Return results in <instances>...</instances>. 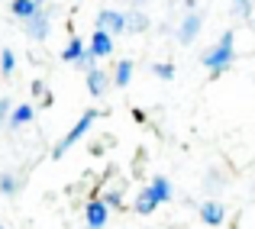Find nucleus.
I'll return each mask as SVG.
<instances>
[{
	"label": "nucleus",
	"instance_id": "obj_1",
	"mask_svg": "<svg viewBox=\"0 0 255 229\" xmlns=\"http://www.w3.org/2000/svg\"><path fill=\"white\" fill-rule=\"evenodd\" d=\"M233 58H236V49H233V29H226L223 36H220V42L213 45L210 52H204V68H210L213 75H223V71H230Z\"/></svg>",
	"mask_w": 255,
	"mask_h": 229
},
{
	"label": "nucleus",
	"instance_id": "obj_2",
	"mask_svg": "<svg viewBox=\"0 0 255 229\" xmlns=\"http://www.w3.org/2000/svg\"><path fill=\"white\" fill-rule=\"evenodd\" d=\"M94 119H97V110H84V116L78 119V123L71 126L68 132H65V139H62V142H58L55 149H52V158H62V155L68 152L71 145L78 142V139H84V136H87V129H91V126H94Z\"/></svg>",
	"mask_w": 255,
	"mask_h": 229
},
{
	"label": "nucleus",
	"instance_id": "obj_3",
	"mask_svg": "<svg viewBox=\"0 0 255 229\" xmlns=\"http://www.w3.org/2000/svg\"><path fill=\"white\" fill-rule=\"evenodd\" d=\"M84 220H87V229H104L107 220H110V207L104 204V197H91L84 207Z\"/></svg>",
	"mask_w": 255,
	"mask_h": 229
},
{
	"label": "nucleus",
	"instance_id": "obj_4",
	"mask_svg": "<svg viewBox=\"0 0 255 229\" xmlns=\"http://www.w3.org/2000/svg\"><path fill=\"white\" fill-rule=\"evenodd\" d=\"M23 29H26V36H29V39L45 42V39H49V29H52V13L49 10H39L32 19H26V23H23Z\"/></svg>",
	"mask_w": 255,
	"mask_h": 229
},
{
	"label": "nucleus",
	"instance_id": "obj_5",
	"mask_svg": "<svg viewBox=\"0 0 255 229\" xmlns=\"http://www.w3.org/2000/svg\"><path fill=\"white\" fill-rule=\"evenodd\" d=\"M97 29L100 32H110V36L126 32V13H120V10H100L97 13Z\"/></svg>",
	"mask_w": 255,
	"mask_h": 229
},
{
	"label": "nucleus",
	"instance_id": "obj_6",
	"mask_svg": "<svg viewBox=\"0 0 255 229\" xmlns=\"http://www.w3.org/2000/svg\"><path fill=\"white\" fill-rule=\"evenodd\" d=\"M200 26H204V16H200L197 10H191L184 19H181V26H178V42H181V45H191L194 39H197Z\"/></svg>",
	"mask_w": 255,
	"mask_h": 229
},
{
	"label": "nucleus",
	"instance_id": "obj_7",
	"mask_svg": "<svg viewBox=\"0 0 255 229\" xmlns=\"http://www.w3.org/2000/svg\"><path fill=\"white\" fill-rule=\"evenodd\" d=\"M87 52H91L94 58H110L113 55V36L94 29V39H91V45H87Z\"/></svg>",
	"mask_w": 255,
	"mask_h": 229
},
{
	"label": "nucleus",
	"instance_id": "obj_8",
	"mask_svg": "<svg viewBox=\"0 0 255 229\" xmlns=\"http://www.w3.org/2000/svg\"><path fill=\"white\" fill-rule=\"evenodd\" d=\"M200 220H204L207 226H220L226 220V207L220 204V200H204V204H200Z\"/></svg>",
	"mask_w": 255,
	"mask_h": 229
},
{
	"label": "nucleus",
	"instance_id": "obj_9",
	"mask_svg": "<svg viewBox=\"0 0 255 229\" xmlns=\"http://www.w3.org/2000/svg\"><path fill=\"white\" fill-rule=\"evenodd\" d=\"M110 84H113V78L107 75L104 68H91V71H87V91H91L94 97H104Z\"/></svg>",
	"mask_w": 255,
	"mask_h": 229
},
{
	"label": "nucleus",
	"instance_id": "obj_10",
	"mask_svg": "<svg viewBox=\"0 0 255 229\" xmlns=\"http://www.w3.org/2000/svg\"><path fill=\"white\" fill-rule=\"evenodd\" d=\"M32 116H36V107L32 104H19L10 110V116H6V126L10 129H23L26 123H32Z\"/></svg>",
	"mask_w": 255,
	"mask_h": 229
},
{
	"label": "nucleus",
	"instance_id": "obj_11",
	"mask_svg": "<svg viewBox=\"0 0 255 229\" xmlns=\"http://www.w3.org/2000/svg\"><path fill=\"white\" fill-rule=\"evenodd\" d=\"M149 191H152V197H155V204H165V200H171V181L165 178V174H155Z\"/></svg>",
	"mask_w": 255,
	"mask_h": 229
},
{
	"label": "nucleus",
	"instance_id": "obj_12",
	"mask_svg": "<svg viewBox=\"0 0 255 229\" xmlns=\"http://www.w3.org/2000/svg\"><path fill=\"white\" fill-rule=\"evenodd\" d=\"M155 197H152V191L149 187H145V191H139V197H136V204H132V210L139 213V217H152V213H155Z\"/></svg>",
	"mask_w": 255,
	"mask_h": 229
},
{
	"label": "nucleus",
	"instance_id": "obj_13",
	"mask_svg": "<svg viewBox=\"0 0 255 229\" xmlns=\"http://www.w3.org/2000/svg\"><path fill=\"white\" fill-rule=\"evenodd\" d=\"M10 10H13V16H16V19H23V23H26V19H32L39 10H42V6L32 3V0H13Z\"/></svg>",
	"mask_w": 255,
	"mask_h": 229
},
{
	"label": "nucleus",
	"instance_id": "obj_14",
	"mask_svg": "<svg viewBox=\"0 0 255 229\" xmlns=\"http://www.w3.org/2000/svg\"><path fill=\"white\" fill-rule=\"evenodd\" d=\"M145 29H149V16L142 10L126 13V32H145Z\"/></svg>",
	"mask_w": 255,
	"mask_h": 229
},
{
	"label": "nucleus",
	"instance_id": "obj_15",
	"mask_svg": "<svg viewBox=\"0 0 255 229\" xmlns=\"http://www.w3.org/2000/svg\"><path fill=\"white\" fill-rule=\"evenodd\" d=\"M129 81H132V62H129V58H123V62L113 68V84H117V87H126Z\"/></svg>",
	"mask_w": 255,
	"mask_h": 229
},
{
	"label": "nucleus",
	"instance_id": "obj_16",
	"mask_svg": "<svg viewBox=\"0 0 255 229\" xmlns=\"http://www.w3.org/2000/svg\"><path fill=\"white\" fill-rule=\"evenodd\" d=\"M84 55H87V45L81 42V39H71V42H68V49L62 52V58H65V62H75V65L81 62Z\"/></svg>",
	"mask_w": 255,
	"mask_h": 229
},
{
	"label": "nucleus",
	"instance_id": "obj_17",
	"mask_svg": "<svg viewBox=\"0 0 255 229\" xmlns=\"http://www.w3.org/2000/svg\"><path fill=\"white\" fill-rule=\"evenodd\" d=\"M16 191H19V178H16V174H0V194L13 197Z\"/></svg>",
	"mask_w": 255,
	"mask_h": 229
},
{
	"label": "nucleus",
	"instance_id": "obj_18",
	"mask_svg": "<svg viewBox=\"0 0 255 229\" xmlns=\"http://www.w3.org/2000/svg\"><path fill=\"white\" fill-rule=\"evenodd\" d=\"M233 16L236 19H252V0H233Z\"/></svg>",
	"mask_w": 255,
	"mask_h": 229
},
{
	"label": "nucleus",
	"instance_id": "obj_19",
	"mask_svg": "<svg viewBox=\"0 0 255 229\" xmlns=\"http://www.w3.org/2000/svg\"><path fill=\"white\" fill-rule=\"evenodd\" d=\"M13 68H16V55H13L10 49H3L0 52V71H3V75H13Z\"/></svg>",
	"mask_w": 255,
	"mask_h": 229
},
{
	"label": "nucleus",
	"instance_id": "obj_20",
	"mask_svg": "<svg viewBox=\"0 0 255 229\" xmlns=\"http://www.w3.org/2000/svg\"><path fill=\"white\" fill-rule=\"evenodd\" d=\"M152 71H155V78H162V81H171L174 78V65H168V62L152 65Z\"/></svg>",
	"mask_w": 255,
	"mask_h": 229
},
{
	"label": "nucleus",
	"instance_id": "obj_21",
	"mask_svg": "<svg viewBox=\"0 0 255 229\" xmlns=\"http://www.w3.org/2000/svg\"><path fill=\"white\" fill-rule=\"evenodd\" d=\"M10 110H13V107H10V100H6V97H0V126L6 123V116H10Z\"/></svg>",
	"mask_w": 255,
	"mask_h": 229
},
{
	"label": "nucleus",
	"instance_id": "obj_22",
	"mask_svg": "<svg viewBox=\"0 0 255 229\" xmlns=\"http://www.w3.org/2000/svg\"><path fill=\"white\" fill-rule=\"evenodd\" d=\"M132 3H136V6H142V3H145V0H132Z\"/></svg>",
	"mask_w": 255,
	"mask_h": 229
},
{
	"label": "nucleus",
	"instance_id": "obj_23",
	"mask_svg": "<svg viewBox=\"0 0 255 229\" xmlns=\"http://www.w3.org/2000/svg\"><path fill=\"white\" fill-rule=\"evenodd\" d=\"M249 23H252V32H255V16H252V19H249Z\"/></svg>",
	"mask_w": 255,
	"mask_h": 229
},
{
	"label": "nucleus",
	"instance_id": "obj_24",
	"mask_svg": "<svg viewBox=\"0 0 255 229\" xmlns=\"http://www.w3.org/2000/svg\"><path fill=\"white\" fill-rule=\"evenodd\" d=\"M32 3H39V6H42V3H45V0H32Z\"/></svg>",
	"mask_w": 255,
	"mask_h": 229
},
{
	"label": "nucleus",
	"instance_id": "obj_25",
	"mask_svg": "<svg viewBox=\"0 0 255 229\" xmlns=\"http://www.w3.org/2000/svg\"><path fill=\"white\" fill-rule=\"evenodd\" d=\"M0 229H3V226H0Z\"/></svg>",
	"mask_w": 255,
	"mask_h": 229
}]
</instances>
